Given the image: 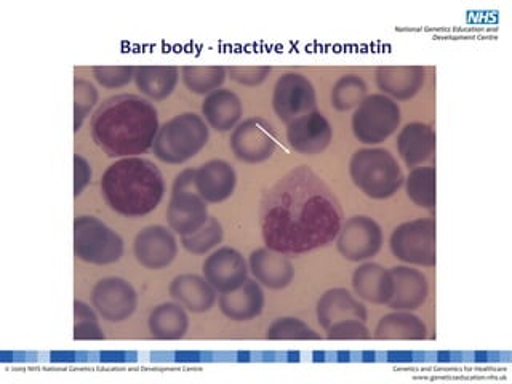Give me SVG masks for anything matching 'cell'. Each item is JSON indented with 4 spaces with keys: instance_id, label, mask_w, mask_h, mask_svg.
Returning a JSON list of instances; mask_svg holds the SVG:
<instances>
[{
    "instance_id": "cell-1",
    "label": "cell",
    "mask_w": 512,
    "mask_h": 384,
    "mask_svg": "<svg viewBox=\"0 0 512 384\" xmlns=\"http://www.w3.org/2000/svg\"><path fill=\"white\" fill-rule=\"evenodd\" d=\"M260 224L266 247L304 255L332 244L343 224V208L330 186L301 165L264 192Z\"/></svg>"
},
{
    "instance_id": "cell-2",
    "label": "cell",
    "mask_w": 512,
    "mask_h": 384,
    "mask_svg": "<svg viewBox=\"0 0 512 384\" xmlns=\"http://www.w3.org/2000/svg\"><path fill=\"white\" fill-rule=\"evenodd\" d=\"M96 146L108 157H138L152 148L159 132V114L141 96H111L96 108L90 122Z\"/></svg>"
},
{
    "instance_id": "cell-3",
    "label": "cell",
    "mask_w": 512,
    "mask_h": 384,
    "mask_svg": "<svg viewBox=\"0 0 512 384\" xmlns=\"http://www.w3.org/2000/svg\"><path fill=\"white\" fill-rule=\"evenodd\" d=\"M101 192L114 212L140 218L154 212L164 199V176L149 159L124 157L106 168Z\"/></svg>"
},
{
    "instance_id": "cell-4",
    "label": "cell",
    "mask_w": 512,
    "mask_h": 384,
    "mask_svg": "<svg viewBox=\"0 0 512 384\" xmlns=\"http://www.w3.org/2000/svg\"><path fill=\"white\" fill-rule=\"evenodd\" d=\"M349 175L365 196L376 200L394 196L405 181L396 157L383 148H364L354 152L349 162Z\"/></svg>"
},
{
    "instance_id": "cell-5",
    "label": "cell",
    "mask_w": 512,
    "mask_h": 384,
    "mask_svg": "<svg viewBox=\"0 0 512 384\" xmlns=\"http://www.w3.org/2000/svg\"><path fill=\"white\" fill-rule=\"evenodd\" d=\"M208 141L204 117L183 112L160 125L152 151L164 164L181 165L196 157Z\"/></svg>"
},
{
    "instance_id": "cell-6",
    "label": "cell",
    "mask_w": 512,
    "mask_h": 384,
    "mask_svg": "<svg viewBox=\"0 0 512 384\" xmlns=\"http://www.w3.org/2000/svg\"><path fill=\"white\" fill-rule=\"evenodd\" d=\"M74 255L96 266L117 263L124 255V240L95 216L82 215L74 220Z\"/></svg>"
},
{
    "instance_id": "cell-7",
    "label": "cell",
    "mask_w": 512,
    "mask_h": 384,
    "mask_svg": "<svg viewBox=\"0 0 512 384\" xmlns=\"http://www.w3.org/2000/svg\"><path fill=\"white\" fill-rule=\"evenodd\" d=\"M400 108L396 101L383 95H368L352 114V132L360 143L380 144L400 127Z\"/></svg>"
},
{
    "instance_id": "cell-8",
    "label": "cell",
    "mask_w": 512,
    "mask_h": 384,
    "mask_svg": "<svg viewBox=\"0 0 512 384\" xmlns=\"http://www.w3.org/2000/svg\"><path fill=\"white\" fill-rule=\"evenodd\" d=\"M392 255L407 264L436 266V221L418 218L397 226L389 239Z\"/></svg>"
},
{
    "instance_id": "cell-9",
    "label": "cell",
    "mask_w": 512,
    "mask_h": 384,
    "mask_svg": "<svg viewBox=\"0 0 512 384\" xmlns=\"http://www.w3.org/2000/svg\"><path fill=\"white\" fill-rule=\"evenodd\" d=\"M279 144V135L271 122L263 117H250L240 122L232 132L229 146L240 162L263 164L271 159Z\"/></svg>"
},
{
    "instance_id": "cell-10",
    "label": "cell",
    "mask_w": 512,
    "mask_h": 384,
    "mask_svg": "<svg viewBox=\"0 0 512 384\" xmlns=\"http://www.w3.org/2000/svg\"><path fill=\"white\" fill-rule=\"evenodd\" d=\"M316 88L300 72H285L277 79L272 92V108L285 124L316 111Z\"/></svg>"
},
{
    "instance_id": "cell-11",
    "label": "cell",
    "mask_w": 512,
    "mask_h": 384,
    "mask_svg": "<svg viewBox=\"0 0 512 384\" xmlns=\"http://www.w3.org/2000/svg\"><path fill=\"white\" fill-rule=\"evenodd\" d=\"M335 240L336 248L343 258L359 263L380 253L383 247V229L370 216L356 215L341 224Z\"/></svg>"
},
{
    "instance_id": "cell-12",
    "label": "cell",
    "mask_w": 512,
    "mask_h": 384,
    "mask_svg": "<svg viewBox=\"0 0 512 384\" xmlns=\"http://www.w3.org/2000/svg\"><path fill=\"white\" fill-rule=\"evenodd\" d=\"M92 304L98 316L108 322H124L138 308V295L133 285L122 277H106L96 282Z\"/></svg>"
},
{
    "instance_id": "cell-13",
    "label": "cell",
    "mask_w": 512,
    "mask_h": 384,
    "mask_svg": "<svg viewBox=\"0 0 512 384\" xmlns=\"http://www.w3.org/2000/svg\"><path fill=\"white\" fill-rule=\"evenodd\" d=\"M133 252L136 261L143 268L160 271L175 261L178 255V242L172 229L154 224L136 234Z\"/></svg>"
},
{
    "instance_id": "cell-14",
    "label": "cell",
    "mask_w": 512,
    "mask_h": 384,
    "mask_svg": "<svg viewBox=\"0 0 512 384\" xmlns=\"http://www.w3.org/2000/svg\"><path fill=\"white\" fill-rule=\"evenodd\" d=\"M202 274L216 292H234L248 279V263L236 248L221 247L205 258Z\"/></svg>"
},
{
    "instance_id": "cell-15",
    "label": "cell",
    "mask_w": 512,
    "mask_h": 384,
    "mask_svg": "<svg viewBox=\"0 0 512 384\" xmlns=\"http://www.w3.org/2000/svg\"><path fill=\"white\" fill-rule=\"evenodd\" d=\"M287 140L293 151L303 156H317L330 146L333 128L320 111L298 117L287 124Z\"/></svg>"
},
{
    "instance_id": "cell-16",
    "label": "cell",
    "mask_w": 512,
    "mask_h": 384,
    "mask_svg": "<svg viewBox=\"0 0 512 384\" xmlns=\"http://www.w3.org/2000/svg\"><path fill=\"white\" fill-rule=\"evenodd\" d=\"M208 205L196 189L172 192L167 207L168 228L178 236H189L207 223Z\"/></svg>"
},
{
    "instance_id": "cell-17",
    "label": "cell",
    "mask_w": 512,
    "mask_h": 384,
    "mask_svg": "<svg viewBox=\"0 0 512 384\" xmlns=\"http://www.w3.org/2000/svg\"><path fill=\"white\" fill-rule=\"evenodd\" d=\"M236 170L226 160L215 159L196 168L194 188L207 204H221L234 194Z\"/></svg>"
},
{
    "instance_id": "cell-18",
    "label": "cell",
    "mask_w": 512,
    "mask_h": 384,
    "mask_svg": "<svg viewBox=\"0 0 512 384\" xmlns=\"http://www.w3.org/2000/svg\"><path fill=\"white\" fill-rule=\"evenodd\" d=\"M248 269L258 284L269 290H284L295 279V268L284 253L271 248H256L248 256Z\"/></svg>"
},
{
    "instance_id": "cell-19",
    "label": "cell",
    "mask_w": 512,
    "mask_h": 384,
    "mask_svg": "<svg viewBox=\"0 0 512 384\" xmlns=\"http://www.w3.org/2000/svg\"><path fill=\"white\" fill-rule=\"evenodd\" d=\"M394 293L388 306L394 311H415L421 308L429 295L428 279L423 272L410 266L391 268Z\"/></svg>"
},
{
    "instance_id": "cell-20",
    "label": "cell",
    "mask_w": 512,
    "mask_h": 384,
    "mask_svg": "<svg viewBox=\"0 0 512 384\" xmlns=\"http://www.w3.org/2000/svg\"><path fill=\"white\" fill-rule=\"evenodd\" d=\"M376 85L394 101L412 100L426 80L423 66H381L375 72Z\"/></svg>"
},
{
    "instance_id": "cell-21",
    "label": "cell",
    "mask_w": 512,
    "mask_h": 384,
    "mask_svg": "<svg viewBox=\"0 0 512 384\" xmlns=\"http://www.w3.org/2000/svg\"><path fill=\"white\" fill-rule=\"evenodd\" d=\"M320 327L327 330L341 320H367V308L346 288H330L320 296L316 308Z\"/></svg>"
},
{
    "instance_id": "cell-22",
    "label": "cell",
    "mask_w": 512,
    "mask_h": 384,
    "mask_svg": "<svg viewBox=\"0 0 512 384\" xmlns=\"http://www.w3.org/2000/svg\"><path fill=\"white\" fill-rule=\"evenodd\" d=\"M264 292L255 279H247L234 292L221 293L220 311L234 322H248L260 316L264 309Z\"/></svg>"
},
{
    "instance_id": "cell-23",
    "label": "cell",
    "mask_w": 512,
    "mask_h": 384,
    "mask_svg": "<svg viewBox=\"0 0 512 384\" xmlns=\"http://www.w3.org/2000/svg\"><path fill=\"white\" fill-rule=\"evenodd\" d=\"M242 116V101L229 88H218L202 101V117L208 127L216 132H229L231 128H236Z\"/></svg>"
},
{
    "instance_id": "cell-24",
    "label": "cell",
    "mask_w": 512,
    "mask_h": 384,
    "mask_svg": "<svg viewBox=\"0 0 512 384\" xmlns=\"http://www.w3.org/2000/svg\"><path fill=\"white\" fill-rule=\"evenodd\" d=\"M352 288L360 300L372 304H388L394 293L391 269L378 263L360 264L352 274Z\"/></svg>"
},
{
    "instance_id": "cell-25",
    "label": "cell",
    "mask_w": 512,
    "mask_h": 384,
    "mask_svg": "<svg viewBox=\"0 0 512 384\" xmlns=\"http://www.w3.org/2000/svg\"><path fill=\"white\" fill-rule=\"evenodd\" d=\"M168 292L176 303H180L184 309L194 314L210 311L218 300L215 288L208 284L204 276L197 274L176 276Z\"/></svg>"
},
{
    "instance_id": "cell-26",
    "label": "cell",
    "mask_w": 512,
    "mask_h": 384,
    "mask_svg": "<svg viewBox=\"0 0 512 384\" xmlns=\"http://www.w3.org/2000/svg\"><path fill=\"white\" fill-rule=\"evenodd\" d=\"M436 148V133L431 125L412 122L405 125L397 135V151L408 168L420 167Z\"/></svg>"
},
{
    "instance_id": "cell-27",
    "label": "cell",
    "mask_w": 512,
    "mask_h": 384,
    "mask_svg": "<svg viewBox=\"0 0 512 384\" xmlns=\"http://www.w3.org/2000/svg\"><path fill=\"white\" fill-rule=\"evenodd\" d=\"M373 338L381 341H423L428 338V327L412 311H394L378 322Z\"/></svg>"
},
{
    "instance_id": "cell-28",
    "label": "cell",
    "mask_w": 512,
    "mask_h": 384,
    "mask_svg": "<svg viewBox=\"0 0 512 384\" xmlns=\"http://www.w3.org/2000/svg\"><path fill=\"white\" fill-rule=\"evenodd\" d=\"M149 333L160 341H178L188 333L189 317L180 303H162L152 309L148 319Z\"/></svg>"
},
{
    "instance_id": "cell-29",
    "label": "cell",
    "mask_w": 512,
    "mask_h": 384,
    "mask_svg": "<svg viewBox=\"0 0 512 384\" xmlns=\"http://www.w3.org/2000/svg\"><path fill=\"white\" fill-rule=\"evenodd\" d=\"M178 80L180 69L175 66H138L135 71L136 88L152 101L167 100Z\"/></svg>"
},
{
    "instance_id": "cell-30",
    "label": "cell",
    "mask_w": 512,
    "mask_h": 384,
    "mask_svg": "<svg viewBox=\"0 0 512 384\" xmlns=\"http://www.w3.org/2000/svg\"><path fill=\"white\" fill-rule=\"evenodd\" d=\"M408 199L421 208L436 207V168L415 167L405 178Z\"/></svg>"
},
{
    "instance_id": "cell-31",
    "label": "cell",
    "mask_w": 512,
    "mask_h": 384,
    "mask_svg": "<svg viewBox=\"0 0 512 384\" xmlns=\"http://www.w3.org/2000/svg\"><path fill=\"white\" fill-rule=\"evenodd\" d=\"M228 77V69L223 66H184L181 79L189 92L196 95H210L215 92Z\"/></svg>"
},
{
    "instance_id": "cell-32",
    "label": "cell",
    "mask_w": 512,
    "mask_h": 384,
    "mask_svg": "<svg viewBox=\"0 0 512 384\" xmlns=\"http://www.w3.org/2000/svg\"><path fill=\"white\" fill-rule=\"evenodd\" d=\"M368 87L359 74H344L332 88V106L336 111L348 112L356 109L367 98Z\"/></svg>"
},
{
    "instance_id": "cell-33",
    "label": "cell",
    "mask_w": 512,
    "mask_h": 384,
    "mask_svg": "<svg viewBox=\"0 0 512 384\" xmlns=\"http://www.w3.org/2000/svg\"><path fill=\"white\" fill-rule=\"evenodd\" d=\"M224 231L220 221L210 216L202 228L189 236L181 237V245L192 255H205L223 242Z\"/></svg>"
},
{
    "instance_id": "cell-34",
    "label": "cell",
    "mask_w": 512,
    "mask_h": 384,
    "mask_svg": "<svg viewBox=\"0 0 512 384\" xmlns=\"http://www.w3.org/2000/svg\"><path fill=\"white\" fill-rule=\"evenodd\" d=\"M266 338L271 341H319L320 335L296 317H279L269 325Z\"/></svg>"
},
{
    "instance_id": "cell-35",
    "label": "cell",
    "mask_w": 512,
    "mask_h": 384,
    "mask_svg": "<svg viewBox=\"0 0 512 384\" xmlns=\"http://www.w3.org/2000/svg\"><path fill=\"white\" fill-rule=\"evenodd\" d=\"M106 338L98 316L84 301H74V340L101 341Z\"/></svg>"
},
{
    "instance_id": "cell-36",
    "label": "cell",
    "mask_w": 512,
    "mask_h": 384,
    "mask_svg": "<svg viewBox=\"0 0 512 384\" xmlns=\"http://www.w3.org/2000/svg\"><path fill=\"white\" fill-rule=\"evenodd\" d=\"M98 90L87 79H74V132H79L84 120L98 103Z\"/></svg>"
},
{
    "instance_id": "cell-37",
    "label": "cell",
    "mask_w": 512,
    "mask_h": 384,
    "mask_svg": "<svg viewBox=\"0 0 512 384\" xmlns=\"http://www.w3.org/2000/svg\"><path fill=\"white\" fill-rule=\"evenodd\" d=\"M136 68L133 66H95L93 77L104 88H122L135 80Z\"/></svg>"
},
{
    "instance_id": "cell-38",
    "label": "cell",
    "mask_w": 512,
    "mask_h": 384,
    "mask_svg": "<svg viewBox=\"0 0 512 384\" xmlns=\"http://www.w3.org/2000/svg\"><path fill=\"white\" fill-rule=\"evenodd\" d=\"M328 340L365 341L372 340V332L362 320H341L325 330Z\"/></svg>"
},
{
    "instance_id": "cell-39",
    "label": "cell",
    "mask_w": 512,
    "mask_h": 384,
    "mask_svg": "<svg viewBox=\"0 0 512 384\" xmlns=\"http://www.w3.org/2000/svg\"><path fill=\"white\" fill-rule=\"evenodd\" d=\"M271 74L269 66H232L228 68V76L236 84L244 87H258Z\"/></svg>"
},
{
    "instance_id": "cell-40",
    "label": "cell",
    "mask_w": 512,
    "mask_h": 384,
    "mask_svg": "<svg viewBox=\"0 0 512 384\" xmlns=\"http://www.w3.org/2000/svg\"><path fill=\"white\" fill-rule=\"evenodd\" d=\"M92 181V167L80 154H74V197H79Z\"/></svg>"
},
{
    "instance_id": "cell-41",
    "label": "cell",
    "mask_w": 512,
    "mask_h": 384,
    "mask_svg": "<svg viewBox=\"0 0 512 384\" xmlns=\"http://www.w3.org/2000/svg\"><path fill=\"white\" fill-rule=\"evenodd\" d=\"M194 175L196 170L194 168H186L180 175H176L175 181H173L172 192L188 191V189L194 188Z\"/></svg>"
}]
</instances>
